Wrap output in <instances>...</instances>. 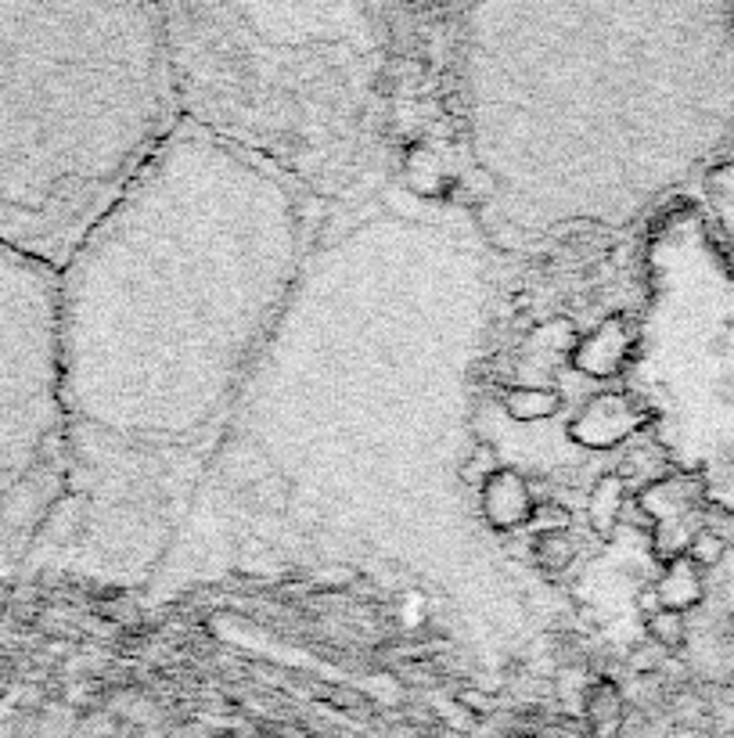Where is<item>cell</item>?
Returning <instances> with one entry per match:
<instances>
[{"label":"cell","mask_w":734,"mask_h":738,"mask_svg":"<svg viewBox=\"0 0 734 738\" xmlns=\"http://www.w3.org/2000/svg\"><path fill=\"white\" fill-rule=\"evenodd\" d=\"M652 634L655 641L666 645V649H677L685 641V613H674V608H659L652 616Z\"/></svg>","instance_id":"9c48e42d"},{"label":"cell","mask_w":734,"mask_h":738,"mask_svg":"<svg viewBox=\"0 0 734 738\" xmlns=\"http://www.w3.org/2000/svg\"><path fill=\"white\" fill-rule=\"evenodd\" d=\"M483 508L489 515V523H497V526L522 523L526 515H530V494H526V483L515 472H497L494 479H486Z\"/></svg>","instance_id":"3957f363"},{"label":"cell","mask_w":734,"mask_h":738,"mask_svg":"<svg viewBox=\"0 0 734 738\" xmlns=\"http://www.w3.org/2000/svg\"><path fill=\"white\" fill-rule=\"evenodd\" d=\"M595 425V433L601 429V436H598V444L601 447H609V444H616V439H623L626 433H630V425H634V418L626 414V404L623 400H598L595 407H590L584 418L576 422V433L579 429H590Z\"/></svg>","instance_id":"277c9868"},{"label":"cell","mask_w":734,"mask_h":738,"mask_svg":"<svg viewBox=\"0 0 734 738\" xmlns=\"http://www.w3.org/2000/svg\"><path fill=\"white\" fill-rule=\"evenodd\" d=\"M702 599V584L699 577L691 573V569L685 562H677L669 573L663 577L659 584V602L663 608H674V613H685V608H691L695 602Z\"/></svg>","instance_id":"5b68a950"},{"label":"cell","mask_w":734,"mask_h":738,"mask_svg":"<svg viewBox=\"0 0 734 738\" xmlns=\"http://www.w3.org/2000/svg\"><path fill=\"white\" fill-rule=\"evenodd\" d=\"M620 501H623L620 479H605V483L598 487V494H595V523L601 519V526L609 529L612 519H616V512H620Z\"/></svg>","instance_id":"30bf717a"},{"label":"cell","mask_w":734,"mask_h":738,"mask_svg":"<svg viewBox=\"0 0 734 738\" xmlns=\"http://www.w3.org/2000/svg\"><path fill=\"white\" fill-rule=\"evenodd\" d=\"M724 555H727V540L720 537V534H713V529H699L691 540H688V559L695 562V566H720L724 562Z\"/></svg>","instance_id":"52a82bcc"},{"label":"cell","mask_w":734,"mask_h":738,"mask_svg":"<svg viewBox=\"0 0 734 738\" xmlns=\"http://www.w3.org/2000/svg\"><path fill=\"white\" fill-rule=\"evenodd\" d=\"M537 559L547 569H562L573 559V540L562 534V529H544L537 540Z\"/></svg>","instance_id":"ba28073f"},{"label":"cell","mask_w":734,"mask_h":738,"mask_svg":"<svg viewBox=\"0 0 734 738\" xmlns=\"http://www.w3.org/2000/svg\"><path fill=\"white\" fill-rule=\"evenodd\" d=\"M61 444V275L0 245V540Z\"/></svg>","instance_id":"7a4b0ae2"},{"label":"cell","mask_w":734,"mask_h":738,"mask_svg":"<svg viewBox=\"0 0 734 738\" xmlns=\"http://www.w3.org/2000/svg\"><path fill=\"white\" fill-rule=\"evenodd\" d=\"M162 8L0 4V245L61 275L173 137Z\"/></svg>","instance_id":"6da1fadb"},{"label":"cell","mask_w":734,"mask_h":738,"mask_svg":"<svg viewBox=\"0 0 734 738\" xmlns=\"http://www.w3.org/2000/svg\"><path fill=\"white\" fill-rule=\"evenodd\" d=\"M558 407V396L555 393H540V390H515L508 396V411L515 414V418L530 422V418H544V414H551Z\"/></svg>","instance_id":"8992f818"}]
</instances>
